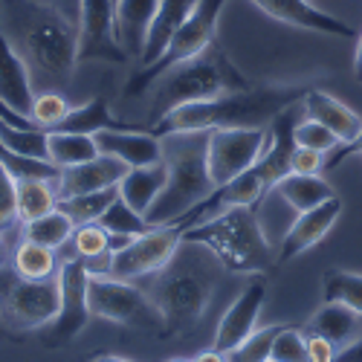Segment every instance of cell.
Here are the masks:
<instances>
[{"label":"cell","mask_w":362,"mask_h":362,"mask_svg":"<svg viewBox=\"0 0 362 362\" xmlns=\"http://www.w3.org/2000/svg\"><path fill=\"white\" fill-rule=\"evenodd\" d=\"M313 84H250L206 102H192L168 110L148 131L157 136L197 134L215 128H269L276 119L305 102Z\"/></svg>","instance_id":"cell-1"},{"label":"cell","mask_w":362,"mask_h":362,"mask_svg":"<svg viewBox=\"0 0 362 362\" xmlns=\"http://www.w3.org/2000/svg\"><path fill=\"white\" fill-rule=\"evenodd\" d=\"M0 15L15 26L12 44L23 55L29 73L49 90L67 87L78 64L76 23L33 0H0Z\"/></svg>","instance_id":"cell-2"},{"label":"cell","mask_w":362,"mask_h":362,"mask_svg":"<svg viewBox=\"0 0 362 362\" xmlns=\"http://www.w3.org/2000/svg\"><path fill=\"white\" fill-rule=\"evenodd\" d=\"M183 244L209 250L223 269L240 276H261L276 267V252L250 206L226 209V212L186 229Z\"/></svg>","instance_id":"cell-3"},{"label":"cell","mask_w":362,"mask_h":362,"mask_svg":"<svg viewBox=\"0 0 362 362\" xmlns=\"http://www.w3.org/2000/svg\"><path fill=\"white\" fill-rule=\"evenodd\" d=\"M163 139V160L168 165V180L145 221L151 226H171L197 203L212 194V177L206 168V142L209 131L197 134H168Z\"/></svg>","instance_id":"cell-4"},{"label":"cell","mask_w":362,"mask_h":362,"mask_svg":"<svg viewBox=\"0 0 362 362\" xmlns=\"http://www.w3.org/2000/svg\"><path fill=\"white\" fill-rule=\"evenodd\" d=\"M250 84L252 81L235 67V62L223 52V47L212 44L206 52L189 58V62L177 64L165 76H160L157 90H154V105H151V125L180 105L206 102L221 93L244 90Z\"/></svg>","instance_id":"cell-5"},{"label":"cell","mask_w":362,"mask_h":362,"mask_svg":"<svg viewBox=\"0 0 362 362\" xmlns=\"http://www.w3.org/2000/svg\"><path fill=\"white\" fill-rule=\"evenodd\" d=\"M215 293V279L209 269L197 264L165 267L163 279L154 287V305L163 313V337L189 334L194 325L206 316L209 301Z\"/></svg>","instance_id":"cell-6"},{"label":"cell","mask_w":362,"mask_h":362,"mask_svg":"<svg viewBox=\"0 0 362 362\" xmlns=\"http://www.w3.org/2000/svg\"><path fill=\"white\" fill-rule=\"evenodd\" d=\"M226 6V0H197L192 15L180 23V29L174 33V38L168 41L165 52L160 62H154L145 70H136L128 84H125V96H142L151 84H157L160 76H165L171 67L189 62V58L206 52L209 47L215 44V35H218V18Z\"/></svg>","instance_id":"cell-7"},{"label":"cell","mask_w":362,"mask_h":362,"mask_svg":"<svg viewBox=\"0 0 362 362\" xmlns=\"http://www.w3.org/2000/svg\"><path fill=\"white\" fill-rule=\"evenodd\" d=\"M87 305L93 319L113 325L139 327L148 334H163V313L154 298L142 293L136 284L113 279L107 273H90L87 279Z\"/></svg>","instance_id":"cell-8"},{"label":"cell","mask_w":362,"mask_h":362,"mask_svg":"<svg viewBox=\"0 0 362 362\" xmlns=\"http://www.w3.org/2000/svg\"><path fill=\"white\" fill-rule=\"evenodd\" d=\"M180 247H183V232L174 226H151L148 232L136 235L128 247L110 255V269L107 276L134 281L163 273V269L177 258Z\"/></svg>","instance_id":"cell-9"},{"label":"cell","mask_w":362,"mask_h":362,"mask_svg":"<svg viewBox=\"0 0 362 362\" xmlns=\"http://www.w3.org/2000/svg\"><path fill=\"white\" fill-rule=\"evenodd\" d=\"M267 148V128H215L206 142V168L212 186H223L258 163Z\"/></svg>","instance_id":"cell-10"},{"label":"cell","mask_w":362,"mask_h":362,"mask_svg":"<svg viewBox=\"0 0 362 362\" xmlns=\"http://www.w3.org/2000/svg\"><path fill=\"white\" fill-rule=\"evenodd\" d=\"M58 316L55 322L47 327V345L58 348L70 339H76L81 330L87 327V322L93 319L90 316V305H87V279H90V269L87 264L76 255L67 258L64 264H58Z\"/></svg>","instance_id":"cell-11"},{"label":"cell","mask_w":362,"mask_h":362,"mask_svg":"<svg viewBox=\"0 0 362 362\" xmlns=\"http://www.w3.org/2000/svg\"><path fill=\"white\" fill-rule=\"evenodd\" d=\"M78 62H110L125 64L128 52L122 49L116 33V6L113 0H81L76 18Z\"/></svg>","instance_id":"cell-12"},{"label":"cell","mask_w":362,"mask_h":362,"mask_svg":"<svg viewBox=\"0 0 362 362\" xmlns=\"http://www.w3.org/2000/svg\"><path fill=\"white\" fill-rule=\"evenodd\" d=\"M58 276L52 279H18L15 284H9L4 301H0V313L4 322L15 330H38V327H49L58 316Z\"/></svg>","instance_id":"cell-13"},{"label":"cell","mask_w":362,"mask_h":362,"mask_svg":"<svg viewBox=\"0 0 362 362\" xmlns=\"http://www.w3.org/2000/svg\"><path fill=\"white\" fill-rule=\"evenodd\" d=\"M264 298H267V281L261 276H255L244 290L238 293V298L226 308V313L218 322L212 348L221 354H229L232 348H238L252 330L258 327V316L264 310Z\"/></svg>","instance_id":"cell-14"},{"label":"cell","mask_w":362,"mask_h":362,"mask_svg":"<svg viewBox=\"0 0 362 362\" xmlns=\"http://www.w3.org/2000/svg\"><path fill=\"white\" fill-rule=\"evenodd\" d=\"M339 218H342V200H339V194L325 200V203H319V206H313V209H308V212L296 215L293 226L281 238V247H279V255H276V267L298 258L301 252L313 250L319 240L327 238V232L337 226Z\"/></svg>","instance_id":"cell-15"},{"label":"cell","mask_w":362,"mask_h":362,"mask_svg":"<svg viewBox=\"0 0 362 362\" xmlns=\"http://www.w3.org/2000/svg\"><path fill=\"white\" fill-rule=\"evenodd\" d=\"M250 4H255L269 18H276L287 26H296V29H308V33H319L330 38H354L351 23L313 6L310 0H250Z\"/></svg>","instance_id":"cell-16"},{"label":"cell","mask_w":362,"mask_h":362,"mask_svg":"<svg viewBox=\"0 0 362 362\" xmlns=\"http://www.w3.org/2000/svg\"><path fill=\"white\" fill-rule=\"evenodd\" d=\"M96 148L99 154H107L119 163H125L128 168H139V165H154L163 160V139L151 131L142 128H110V131H99L96 136Z\"/></svg>","instance_id":"cell-17"},{"label":"cell","mask_w":362,"mask_h":362,"mask_svg":"<svg viewBox=\"0 0 362 362\" xmlns=\"http://www.w3.org/2000/svg\"><path fill=\"white\" fill-rule=\"evenodd\" d=\"M125 174H128L125 163H119V160H113L107 154H96L93 160H87V163L62 168V177H58V200L119 186Z\"/></svg>","instance_id":"cell-18"},{"label":"cell","mask_w":362,"mask_h":362,"mask_svg":"<svg viewBox=\"0 0 362 362\" xmlns=\"http://www.w3.org/2000/svg\"><path fill=\"white\" fill-rule=\"evenodd\" d=\"M0 23H4V21H0ZM0 102L15 107L23 116H29L33 102H35L33 73H29L23 55L9 41L4 26H0Z\"/></svg>","instance_id":"cell-19"},{"label":"cell","mask_w":362,"mask_h":362,"mask_svg":"<svg viewBox=\"0 0 362 362\" xmlns=\"http://www.w3.org/2000/svg\"><path fill=\"white\" fill-rule=\"evenodd\" d=\"M194 4H197V0H160V9L154 15V23H151V29H148V38H145V47H142L136 70H145L154 62H160L165 47H168V41L174 38V33L180 29V23L192 15Z\"/></svg>","instance_id":"cell-20"},{"label":"cell","mask_w":362,"mask_h":362,"mask_svg":"<svg viewBox=\"0 0 362 362\" xmlns=\"http://www.w3.org/2000/svg\"><path fill=\"white\" fill-rule=\"evenodd\" d=\"M301 107H305V116L316 119V122H322L325 128L334 131L339 136V142L354 139L362 128V116L354 107H348L342 99L330 96L322 87H310V93L305 96Z\"/></svg>","instance_id":"cell-21"},{"label":"cell","mask_w":362,"mask_h":362,"mask_svg":"<svg viewBox=\"0 0 362 362\" xmlns=\"http://www.w3.org/2000/svg\"><path fill=\"white\" fill-rule=\"evenodd\" d=\"M160 9V0H119L116 4V33L122 41V49L134 58L142 55L148 29L154 23V15Z\"/></svg>","instance_id":"cell-22"},{"label":"cell","mask_w":362,"mask_h":362,"mask_svg":"<svg viewBox=\"0 0 362 362\" xmlns=\"http://www.w3.org/2000/svg\"><path fill=\"white\" fill-rule=\"evenodd\" d=\"M168 180V165L165 160L154 163V165H139V168H128V174L119 183V197H122L134 212L148 215V209L154 206V200L160 197V192L165 189Z\"/></svg>","instance_id":"cell-23"},{"label":"cell","mask_w":362,"mask_h":362,"mask_svg":"<svg viewBox=\"0 0 362 362\" xmlns=\"http://www.w3.org/2000/svg\"><path fill=\"white\" fill-rule=\"evenodd\" d=\"M273 192L293 209L296 215L308 212V209H313L330 197H337L334 186H330L322 174H296V171H290L284 180H279V186Z\"/></svg>","instance_id":"cell-24"},{"label":"cell","mask_w":362,"mask_h":362,"mask_svg":"<svg viewBox=\"0 0 362 362\" xmlns=\"http://www.w3.org/2000/svg\"><path fill=\"white\" fill-rule=\"evenodd\" d=\"M356 327H359V316L345 308V305H337V301H325V305L308 319V325L301 327L305 334H316V337H325L330 339L337 348L348 345L356 334Z\"/></svg>","instance_id":"cell-25"},{"label":"cell","mask_w":362,"mask_h":362,"mask_svg":"<svg viewBox=\"0 0 362 362\" xmlns=\"http://www.w3.org/2000/svg\"><path fill=\"white\" fill-rule=\"evenodd\" d=\"M110 128H128L125 122H116L107 102L102 96L90 99L78 107H70V113L64 116V122L55 131H67V134H84V136H96L99 131H110Z\"/></svg>","instance_id":"cell-26"},{"label":"cell","mask_w":362,"mask_h":362,"mask_svg":"<svg viewBox=\"0 0 362 362\" xmlns=\"http://www.w3.org/2000/svg\"><path fill=\"white\" fill-rule=\"evenodd\" d=\"M99 154L96 139L84 134H67V131H49L47 134V160L58 168H70L78 163H87Z\"/></svg>","instance_id":"cell-27"},{"label":"cell","mask_w":362,"mask_h":362,"mask_svg":"<svg viewBox=\"0 0 362 362\" xmlns=\"http://www.w3.org/2000/svg\"><path fill=\"white\" fill-rule=\"evenodd\" d=\"M58 209V183L52 180H21L18 183V218L21 223L38 221Z\"/></svg>","instance_id":"cell-28"},{"label":"cell","mask_w":362,"mask_h":362,"mask_svg":"<svg viewBox=\"0 0 362 362\" xmlns=\"http://www.w3.org/2000/svg\"><path fill=\"white\" fill-rule=\"evenodd\" d=\"M322 298L351 308L362 319V273L351 269H327L322 276Z\"/></svg>","instance_id":"cell-29"},{"label":"cell","mask_w":362,"mask_h":362,"mask_svg":"<svg viewBox=\"0 0 362 362\" xmlns=\"http://www.w3.org/2000/svg\"><path fill=\"white\" fill-rule=\"evenodd\" d=\"M119 197V186L102 189V192H90V194H73V197H62L58 209L78 226V223H96L105 209Z\"/></svg>","instance_id":"cell-30"},{"label":"cell","mask_w":362,"mask_h":362,"mask_svg":"<svg viewBox=\"0 0 362 362\" xmlns=\"http://www.w3.org/2000/svg\"><path fill=\"white\" fill-rule=\"evenodd\" d=\"M23 226H26V238L47 247V250L64 247L67 240H73V232H76V223L62 212V209H52L49 215H44L38 221H29Z\"/></svg>","instance_id":"cell-31"},{"label":"cell","mask_w":362,"mask_h":362,"mask_svg":"<svg viewBox=\"0 0 362 362\" xmlns=\"http://www.w3.org/2000/svg\"><path fill=\"white\" fill-rule=\"evenodd\" d=\"M15 269L21 279H33V281H41V279H52L58 273V264H55V250H47L35 240H23L15 250Z\"/></svg>","instance_id":"cell-32"},{"label":"cell","mask_w":362,"mask_h":362,"mask_svg":"<svg viewBox=\"0 0 362 362\" xmlns=\"http://www.w3.org/2000/svg\"><path fill=\"white\" fill-rule=\"evenodd\" d=\"M287 325H267V327H255L252 334L240 342L238 348H232L226 354V362H269L273 359V345L276 337L281 334Z\"/></svg>","instance_id":"cell-33"},{"label":"cell","mask_w":362,"mask_h":362,"mask_svg":"<svg viewBox=\"0 0 362 362\" xmlns=\"http://www.w3.org/2000/svg\"><path fill=\"white\" fill-rule=\"evenodd\" d=\"M107 235H119V238H136L142 232L151 229V223L145 221V215L134 212V209L122 200V197H116L107 209H105V215L96 221Z\"/></svg>","instance_id":"cell-34"},{"label":"cell","mask_w":362,"mask_h":362,"mask_svg":"<svg viewBox=\"0 0 362 362\" xmlns=\"http://www.w3.org/2000/svg\"><path fill=\"white\" fill-rule=\"evenodd\" d=\"M47 134L49 131L44 128H12L6 122H0V145L21 157L47 160Z\"/></svg>","instance_id":"cell-35"},{"label":"cell","mask_w":362,"mask_h":362,"mask_svg":"<svg viewBox=\"0 0 362 362\" xmlns=\"http://www.w3.org/2000/svg\"><path fill=\"white\" fill-rule=\"evenodd\" d=\"M70 113V105L67 99L58 93V90H41L35 93V102H33V110H29V119L44 128V131H55L58 125L64 122V116Z\"/></svg>","instance_id":"cell-36"},{"label":"cell","mask_w":362,"mask_h":362,"mask_svg":"<svg viewBox=\"0 0 362 362\" xmlns=\"http://www.w3.org/2000/svg\"><path fill=\"white\" fill-rule=\"evenodd\" d=\"M293 139L298 148H310V151H319V154H330V151H337L339 145V136L325 128L322 122H316V119L305 116V119H298L296 128H293Z\"/></svg>","instance_id":"cell-37"},{"label":"cell","mask_w":362,"mask_h":362,"mask_svg":"<svg viewBox=\"0 0 362 362\" xmlns=\"http://www.w3.org/2000/svg\"><path fill=\"white\" fill-rule=\"evenodd\" d=\"M273 362H310V359H308V339H305V330H298V327L287 325L281 334L276 337V345H273Z\"/></svg>","instance_id":"cell-38"},{"label":"cell","mask_w":362,"mask_h":362,"mask_svg":"<svg viewBox=\"0 0 362 362\" xmlns=\"http://www.w3.org/2000/svg\"><path fill=\"white\" fill-rule=\"evenodd\" d=\"M18 180L0 163V235L18 223Z\"/></svg>","instance_id":"cell-39"},{"label":"cell","mask_w":362,"mask_h":362,"mask_svg":"<svg viewBox=\"0 0 362 362\" xmlns=\"http://www.w3.org/2000/svg\"><path fill=\"white\" fill-rule=\"evenodd\" d=\"M290 171H296V174H322L325 171V154L296 145L293 157H290Z\"/></svg>","instance_id":"cell-40"},{"label":"cell","mask_w":362,"mask_h":362,"mask_svg":"<svg viewBox=\"0 0 362 362\" xmlns=\"http://www.w3.org/2000/svg\"><path fill=\"white\" fill-rule=\"evenodd\" d=\"M356 154H362V128H359V134L354 136V139H348V142H339L337 145V151H330V154L325 157V171H334V168H339L348 157H356Z\"/></svg>","instance_id":"cell-41"},{"label":"cell","mask_w":362,"mask_h":362,"mask_svg":"<svg viewBox=\"0 0 362 362\" xmlns=\"http://www.w3.org/2000/svg\"><path fill=\"white\" fill-rule=\"evenodd\" d=\"M305 339H308V359L310 362H334L337 359L339 348L330 339L316 337V334H305Z\"/></svg>","instance_id":"cell-42"},{"label":"cell","mask_w":362,"mask_h":362,"mask_svg":"<svg viewBox=\"0 0 362 362\" xmlns=\"http://www.w3.org/2000/svg\"><path fill=\"white\" fill-rule=\"evenodd\" d=\"M33 4L49 6V9H55V12H62L64 18H70V21L76 23V18H78V4H81V0H33Z\"/></svg>","instance_id":"cell-43"},{"label":"cell","mask_w":362,"mask_h":362,"mask_svg":"<svg viewBox=\"0 0 362 362\" xmlns=\"http://www.w3.org/2000/svg\"><path fill=\"white\" fill-rule=\"evenodd\" d=\"M334 362H362V337H356L348 345H342Z\"/></svg>","instance_id":"cell-44"},{"label":"cell","mask_w":362,"mask_h":362,"mask_svg":"<svg viewBox=\"0 0 362 362\" xmlns=\"http://www.w3.org/2000/svg\"><path fill=\"white\" fill-rule=\"evenodd\" d=\"M354 78L362 84V33L356 35V49H354Z\"/></svg>","instance_id":"cell-45"},{"label":"cell","mask_w":362,"mask_h":362,"mask_svg":"<svg viewBox=\"0 0 362 362\" xmlns=\"http://www.w3.org/2000/svg\"><path fill=\"white\" fill-rule=\"evenodd\" d=\"M192 362H226V354H221V351H203V354H197Z\"/></svg>","instance_id":"cell-46"},{"label":"cell","mask_w":362,"mask_h":362,"mask_svg":"<svg viewBox=\"0 0 362 362\" xmlns=\"http://www.w3.org/2000/svg\"><path fill=\"white\" fill-rule=\"evenodd\" d=\"M90 362H134V359H128V356H116V354H99V356H93Z\"/></svg>","instance_id":"cell-47"},{"label":"cell","mask_w":362,"mask_h":362,"mask_svg":"<svg viewBox=\"0 0 362 362\" xmlns=\"http://www.w3.org/2000/svg\"><path fill=\"white\" fill-rule=\"evenodd\" d=\"M9 261V247H6V240H4V235H0V267H4Z\"/></svg>","instance_id":"cell-48"},{"label":"cell","mask_w":362,"mask_h":362,"mask_svg":"<svg viewBox=\"0 0 362 362\" xmlns=\"http://www.w3.org/2000/svg\"><path fill=\"white\" fill-rule=\"evenodd\" d=\"M171 362H192V359H171Z\"/></svg>","instance_id":"cell-49"},{"label":"cell","mask_w":362,"mask_h":362,"mask_svg":"<svg viewBox=\"0 0 362 362\" xmlns=\"http://www.w3.org/2000/svg\"><path fill=\"white\" fill-rule=\"evenodd\" d=\"M116 4H119V0H113V6H116Z\"/></svg>","instance_id":"cell-50"},{"label":"cell","mask_w":362,"mask_h":362,"mask_svg":"<svg viewBox=\"0 0 362 362\" xmlns=\"http://www.w3.org/2000/svg\"><path fill=\"white\" fill-rule=\"evenodd\" d=\"M269 362H273V359H269Z\"/></svg>","instance_id":"cell-51"}]
</instances>
